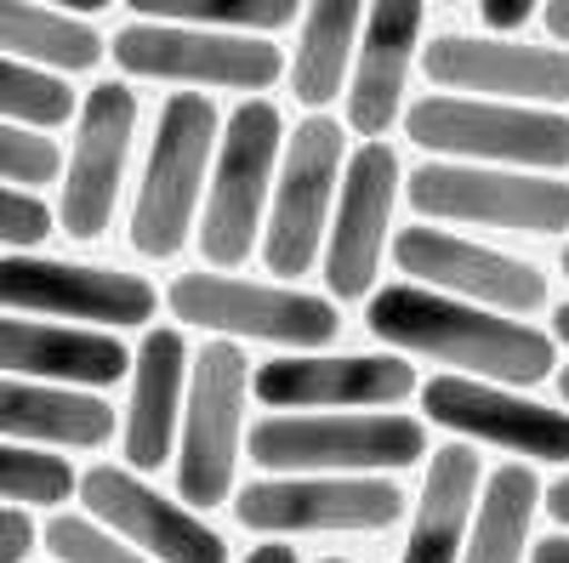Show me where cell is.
Returning a JSON list of instances; mask_svg holds the SVG:
<instances>
[{
  "label": "cell",
  "mask_w": 569,
  "mask_h": 563,
  "mask_svg": "<svg viewBox=\"0 0 569 563\" xmlns=\"http://www.w3.org/2000/svg\"><path fill=\"white\" fill-rule=\"evenodd\" d=\"M365 331L393 353H416V359L450 364L456 375H485V382H507V388H541L547 375H558L552 370L558 336L536 331L518 313L427 291L416 279H399V285L365 296Z\"/></svg>",
  "instance_id": "1"
},
{
  "label": "cell",
  "mask_w": 569,
  "mask_h": 563,
  "mask_svg": "<svg viewBox=\"0 0 569 563\" xmlns=\"http://www.w3.org/2000/svg\"><path fill=\"white\" fill-rule=\"evenodd\" d=\"M246 455L262 473H405L427 455V428L399 410H268Z\"/></svg>",
  "instance_id": "2"
},
{
  "label": "cell",
  "mask_w": 569,
  "mask_h": 563,
  "mask_svg": "<svg viewBox=\"0 0 569 563\" xmlns=\"http://www.w3.org/2000/svg\"><path fill=\"white\" fill-rule=\"evenodd\" d=\"M217 109L206 91H171L154 143H149V165L137 182V205H131V251L166 262L177 257L200 228V194H206V165L217 160Z\"/></svg>",
  "instance_id": "3"
},
{
  "label": "cell",
  "mask_w": 569,
  "mask_h": 563,
  "mask_svg": "<svg viewBox=\"0 0 569 563\" xmlns=\"http://www.w3.org/2000/svg\"><path fill=\"white\" fill-rule=\"evenodd\" d=\"M405 137L433 160L467 165H518V171H569V114L501 98L439 91L405 109Z\"/></svg>",
  "instance_id": "4"
},
{
  "label": "cell",
  "mask_w": 569,
  "mask_h": 563,
  "mask_svg": "<svg viewBox=\"0 0 569 563\" xmlns=\"http://www.w3.org/2000/svg\"><path fill=\"white\" fill-rule=\"evenodd\" d=\"M171 319L228 342H273V348H330L342 336V313L330 296H308L284 279H233V273H177L166 291Z\"/></svg>",
  "instance_id": "5"
},
{
  "label": "cell",
  "mask_w": 569,
  "mask_h": 563,
  "mask_svg": "<svg viewBox=\"0 0 569 563\" xmlns=\"http://www.w3.org/2000/svg\"><path fill=\"white\" fill-rule=\"evenodd\" d=\"M279 154H284V120L268 98H246L228 114L222 137H217V160H211V182H206V211L194 240L206 251L211 268H240L251 257V245L262 240V217L273 200V177H279Z\"/></svg>",
  "instance_id": "6"
},
{
  "label": "cell",
  "mask_w": 569,
  "mask_h": 563,
  "mask_svg": "<svg viewBox=\"0 0 569 563\" xmlns=\"http://www.w3.org/2000/svg\"><path fill=\"white\" fill-rule=\"evenodd\" d=\"M246 399H251V364L240 342H206V353L188 370V404H182V439H177V495L211 512L233 501V473L246 455Z\"/></svg>",
  "instance_id": "7"
},
{
  "label": "cell",
  "mask_w": 569,
  "mask_h": 563,
  "mask_svg": "<svg viewBox=\"0 0 569 563\" xmlns=\"http://www.w3.org/2000/svg\"><path fill=\"white\" fill-rule=\"evenodd\" d=\"M405 200L416 205L421 222H467V228H501V233L569 228V182H558V171L427 160L405 177Z\"/></svg>",
  "instance_id": "8"
},
{
  "label": "cell",
  "mask_w": 569,
  "mask_h": 563,
  "mask_svg": "<svg viewBox=\"0 0 569 563\" xmlns=\"http://www.w3.org/2000/svg\"><path fill=\"white\" fill-rule=\"evenodd\" d=\"M233 519L257 535H376L405 519L388 473H268L233 495Z\"/></svg>",
  "instance_id": "9"
},
{
  "label": "cell",
  "mask_w": 569,
  "mask_h": 563,
  "mask_svg": "<svg viewBox=\"0 0 569 563\" xmlns=\"http://www.w3.org/2000/svg\"><path fill=\"white\" fill-rule=\"evenodd\" d=\"M342 165H348V137H342L337 120L313 114V120L297 125V137H284L268 222H262V262H268L273 279H284V285H291L297 273H308L325 251Z\"/></svg>",
  "instance_id": "10"
},
{
  "label": "cell",
  "mask_w": 569,
  "mask_h": 563,
  "mask_svg": "<svg viewBox=\"0 0 569 563\" xmlns=\"http://www.w3.org/2000/svg\"><path fill=\"white\" fill-rule=\"evenodd\" d=\"M114 63L137 80L217 86V91H268L284 80V52L268 34L246 29H194V23H126L114 34Z\"/></svg>",
  "instance_id": "11"
},
{
  "label": "cell",
  "mask_w": 569,
  "mask_h": 563,
  "mask_svg": "<svg viewBox=\"0 0 569 563\" xmlns=\"http://www.w3.org/2000/svg\"><path fill=\"white\" fill-rule=\"evenodd\" d=\"M399 154L382 137H365L342 165V188H337V211H330V233H325V291L330 302H359L376 291L382 273V251H388V228H393V205H399Z\"/></svg>",
  "instance_id": "12"
},
{
  "label": "cell",
  "mask_w": 569,
  "mask_h": 563,
  "mask_svg": "<svg viewBox=\"0 0 569 563\" xmlns=\"http://www.w3.org/2000/svg\"><path fill=\"white\" fill-rule=\"evenodd\" d=\"M421 415L467 444L512 450L518 461H547V466L569 461V404L563 410L536 404L525 399V388H507V382L445 370L421 388Z\"/></svg>",
  "instance_id": "13"
},
{
  "label": "cell",
  "mask_w": 569,
  "mask_h": 563,
  "mask_svg": "<svg viewBox=\"0 0 569 563\" xmlns=\"http://www.w3.org/2000/svg\"><path fill=\"white\" fill-rule=\"evenodd\" d=\"M393 268L427 291H445V296L479 302V308H496V313L530 319V313L547 308V273L536 262H518L507 251L461 240V233L433 228V222H416V228L393 233Z\"/></svg>",
  "instance_id": "14"
},
{
  "label": "cell",
  "mask_w": 569,
  "mask_h": 563,
  "mask_svg": "<svg viewBox=\"0 0 569 563\" xmlns=\"http://www.w3.org/2000/svg\"><path fill=\"white\" fill-rule=\"evenodd\" d=\"M251 393L268 410H393L421 393L405 353H284L251 375Z\"/></svg>",
  "instance_id": "15"
},
{
  "label": "cell",
  "mask_w": 569,
  "mask_h": 563,
  "mask_svg": "<svg viewBox=\"0 0 569 563\" xmlns=\"http://www.w3.org/2000/svg\"><path fill=\"white\" fill-rule=\"evenodd\" d=\"M421 69L439 91L501 103H569V46H530L507 34H439L421 52Z\"/></svg>",
  "instance_id": "16"
},
{
  "label": "cell",
  "mask_w": 569,
  "mask_h": 563,
  "mask_svg": "<svg viewBox=\"0 0 569 563\" xmlns=\"http://www.w3.org/2000/svg\"><path fill=\"white\" fill-rule=\"evenodd\" d=\"M0 308L86 319V324H98V331H120V324H149L160 296L142 273H114V268H86V262L12 251V257H0Z\"/></svg>",
  "instance_id": "17"
},
{
  "label": "cell",
  "mask_w": 569,
  "mask_h": 563,
  "mask_svg": "<svg viewBox=\"0 0 569 563\" xmlns=\"http://www.w3.org/2000/svg\"><path fill=\"white\" fill-rule=\"evenodd\" d=\"M80 501L98 524L142 546L154 563H228V541L182 495H160L131 466H91L80 473Z\"/></svg>",
  "instance_id": "18"
},
{
  "label": "cell",
  "mask_w": 569,
  "mask_h": 563,
  "mask_svg": "<svg viewBox=\"0 0 569 563\" xmlns=\"http://www.w3.org/2000/svg\"><path fill=\"white\" fill-rule=\"evenodd\" d=\"M131 137H137V98L126 86H91L74 114V149H69V177L58 200V222L74 240H98L114 222Z\"/></svg>",
  "instance_id": "19"
},
{
  "label": "cell",
  "mask_w": 569,
  "mask_h": 563,
  "mask_svg": "<svg viewBox=\"0 0 569 563\" xmlns=\"http://www.w3.org/2000/svg\"><path fill=\"white\" fill-rule=\"evenodd\" d=\"M427 0H370L359 52L348 69V125L359 137H388V125L405 114V86L416 69Z\"/></svg>",
  "instance_id": "20"
},
{
  "label": "cell",
  "mask_w": 569,
  "mask_h": 563,
  "mask_svg": "<svg viewBox=\"0 0 569 563\" xmlns=\"http://www.w3.org/2000/svg\"><path fill=\"white\" fill-rule=\"evenodd\" d=\"M188 342L182 331H149L131 359V404L120 421V450L131 473H160L177 455L182 404H188Z\"/></svg>",
  "instance_id": "21"
},
{
  "label": "cell",
  "mask_w": 569,
  "mask_h": 563,
  "mask_svg": "<svg viewBox=\"0 0 569 563\" xmlns=\"http://www.w3.org/2000/svg\"><path fill=\"white\" fill-rule=\"evenodd\" d=\"M131 370V353L98 324H46V319H0V375L58 388H114Z\"/></svg>",
  "instance_id": "22"
},
{
  "label": "cell",
  "mask_w": 569,
  "mask_h": 563,
  "mask_svg": "<svg viewBox=\"0 0 569 563\" xmlns=\"http://www.w3.org/2000/svg\"><path fill=\"white\" fill-rule=\"evenodd\" d=\"M479 490H485V461L467 439L439 444L433 461H427L421 479V501L410 519V541L399 563H461L472 512H479Z\"/></svg>",
  "instance_id": "23"
},
{
  "label": "cell",
  "mask_w": 569,
  "mask_h": 563,
  "mask_svg": "<svg viewBox=\"0 0 569 563\" xmlns=\"http://www.w3.org/2000/svg\"><path fill=\"white\" fill-rule=\"evenodd\" d=\"M0 439L58 444V450H103L114 439V404L58 382H23L0 375Z\"/></svg>",
  "instance_id": "24"
},
{
  "label": "cell",
  "mask_w": 569,
  "mask_h": 563,
  "mask_svg": "<svg viewBox=\"0 0 569 563\" xmlns=\"http://www.w3.org/2000/svg\"><path fill=\"white\" fill-rule=\"evenodd\" d=\"M370 0H302V34H297V58H291V91L297 103L325 109L342 98V80L359 52V29H365Z\"/></svg>",
  "instance_id": "25"
},
{
  "label": "cell",
  "mask_w": 569,
  "mask_h": 563,
  "mask_svg": "<svg viewBox=\"0 0 569 563\" xmlns=\"http://www.w3.org/2000/svg\"><path fill=\"white\" fill-rule=\"evenodd\" d=\"M541 490L547 484L530 473V461H507V466H496V473H485L461 563H525L530 524L541 512Z\"/></svg>",
  "instance_id": "26"
},
{
  "label": "cell",
  "mask_w": 569,
  "mask_h": 563,
  "mask_svg": "<svg viewBox=\"0 0 569 563\" xmlns=\"http://www.w3.org/2000/svg\"><path fill=\"white\" fill-rule=\"evenodd\" d=\"M0 52L23 58L34 69H98L103 63V34L80 23L74 12L40 7V0H0Z\"/></svg>",
  "instance_id": "27"
},
{
  "label": "cell",
  "mask_w": 569,
  "mask_h": 563,
  "mask_svg": "<svg viewBox=\"0 0 569 563\" xmlns=\"http://www.w3.org/2000/svg\"><path fill=\"white\" fill-rule=\"evenodd\" d=\"M131 12L154 23H194V29H246V34H273L297 23L302 0H126Z\"/></svg>",
  "instance_id": "28"
},
{
  "label": "cell",
  "mask_w": 569,
  "mask_h": 563,
  "mask_svg": "<svg viewBox=\"0 0 569 563\" xmlns=\"http://www.w3.org/2000/svg\"><path fill=\"white\" fill-rule=\"evenodd\" d=\"M69 114H74V91L52 69H34L23 58L0 52V120L58 131V125H69Z\"/></svg>",
  "instance_id": "29"
},
{
  "label": "cell",
  "mask_w": 569,
  "mask_h": 563,
  "mask_svg": "<svg viewBox=\"0 0 569 563\" xmlns=\"http://www.w3.org/2000/svg\"><path fill=\"white\" fill-rule=\"evenodd\" d=\"M69 495H80V473L69 466V455H46L18 439H0V501L58 506Z\"/></svg>",
  "instance_id": "30"
},
{
  "label": "cell",
  "mask_w": 569,
  "mask_h": 563,
  "mask_svg": "<svg viewBox=\"0 0 569 563\" xmlns=\"http://www.w3.org/2000/svg\"><path fill=\"white\" fill-rule=\"evenodd\" d=\"M46 546H52L58 563H154L142 546H131L126 535H114L109 524L98 519H74V512H58L46 519Z\"/></svg>",
  "instance_id": "31"
},
{
  "label": "cell",
  "mask_w": 569,
  "mask_h": 563,
  "mask_svg": "<svg viewBox=\"0 0 569 563\" xmlns=\"http://www.w3.org/2000/svg\"><path fill=\"white\" fill-rule=\"evenodd\" d=\"M58 171H63V154L52 137L18 120H0V182L40 188V182H58Z\"/></svg>",
  "instance_id": "32"
},
{
  "label": "cell",
  "mask_w": 569,
  "mask_h": 563,
  "mask_svg": "<svg viewBox=\"0 0 569 563\" xmlns=\"http://www.w3.org/2000/svg\"><path fill=\"white\" fill-rule=\"evenodd\" d=\"M46 233H52V205L34 200L29 188H7V182H0V245L29 251V245L46 240Z\"/></svg>",
  "instance_id": "33"
},
{
  "label": "cell",
  "mask_w": 569,
  "mask_h": 563,
  "mask_svg": "<svg viewBox=\"0 0 569 563\" xmlns=\"http://www.w3.org/2000/svg\"><path fill=\"white\" fill-rule=\"evenodd\" d=\"M34 552V524L23 506H0V563H23Z\"/></svg>",
  "instance_id": "34"
},
{
  "label": "cell",
  "mask_w": 569,
  "mask_h": 563,
  "mask_svg": "<svg viewBox=\"0 0 569 563\" xmlns=\"http://www.w3.org/2000/svg\"><path fill=\"white\" fill-rule=\"evenodd\" d=\"M541 12V0H479V18L490 34H512V29H525V18Z\"/></svg>",
  "instance_id": "35"
},
{
  "label": "cell",
  "mask_w": 569,
  "mask_h": 563,
  "mask_svg": "<svg viewBox=\"0 0 569 563\" xmlns=\"http://www.w3.org/2000/svg\"><path fill=\"white\" fill-rule=\"evenodd\" d=\"M541 23H547L552 46H569V0H541Z\"/></svg>",
  "instance_id": "36"
},
{
  "label": "cell",
  "mask_w": 569,
  "mask_h": 563,
  "mask_svg": "<svg viewBox=\"0 0 569 563\" xmlns=\"http://www.w3.org/2000/svg\"><path fill=\"white\" fill-rule=\"evenodd\" d=\"M541 506H547L552 519H558V524L569 530V473H563V479H552V484L541 490Z\"/></svg>",
  "instance_id": "37"
},
{
  "label": "cell",
  "mask_w": 569,
  "mask_h": 563,
  "mask_svg": "<svg viewBox=\"0 0 569 563\" xmlns=\"http://www.w3.org/2000/svg\"><path fill=\"white\" fill-rule=\"evenodd\" d=\"M240 563H297V546H284V541L273 535V541H262V546H251V552H246Z\"/></svg>",
  "instance_id": "38"
},
{
  "label": "cell",
  "mask_w": 569,
  "mask_h": 563,
  "mask_svg": "<svg viewBox=\"0 0 569 563\" xmlns=\"http://www.w3.org/2000/svg\"><path fill=\"white\" fill-rule=\"evenodd\" d=\"M530 563H569V530L563 535H547L530 546Z\"/></svg>",
  "instance_id": "39"
},
{
  "label": "cell",
  "mask_w": 569,
  "mask_h": 563,
  "mask_svg": "<svg viewBox=\"0 0 569 563\" xmlns=\"http://www.w3.org/2000/svg\"><path fill=\"white\" fill-rule=\"evenodd\" d=\"M40 7H58V12H103L114 0H40Z\"/></svg>",
  "instance_id": "40"
},
{
  "label": "cell",
  "mask_w": 569,
  "mask_h": 563,
  "mask_svg": "<svg viewBox=\"0 0 569 563\" xmlns=\"http://www.w3.org/2000/svg\"><path fill=\"white\" fill-rule=\"evenodd\" d=\"M552 336H558V342H569V302L552 313Z\"/></svg>",
  "instance_id": "41"
},
{
  "label": "cell",
  "mask_w": 569,
  "mask_h": 563,
  "mask_svg": "<svg viewBox=\"0 0 569 563\" xmlns=\"http://www.w3.org/2000/svg\"><path fill=\"white\" fill-rule=\"evenodd\" d=\"M558 393H563V404H569V364L558 370Z\"/></svg>",
  "instance_id": "42"
},
{
  "label": "cell",
  "mask_w": 569,
  "mask_h": 563,
  "mask_svg": "<svg viewBox=\"0 0 569 563\" xmlns=\"http://www.w3.org/2000/svg\"><path fill=\"white\" fill-rule=\"evenodd\" d=\"M319 563H348V557H319Z\"/></svg>",
  "instance_id": "43"
},
{
  "label": "cell",
  "mask_w": 569,
  "mask_h": 563,
  "mask_svg": "<svg viewBox=\"0 0 569 563\" xmlns=\"http://www.w3.org/2000/svg\"><path fill=\"white\" fill-rule=\"evenodd\" d=\"M563 273H569V245H563Z\"/></svg>",
  "instance_id": "44"
},
{
  "label": "cell",
  "mask_w": 569,
  "mask_h": 563,
  "mask_svg": "<svg viewBox=\"0 0 569 563\" xmlns=\"http://www.w3.org/2000/svg\"><path fill=\"white\" fill-rule=\"evenodd\" d=\"M445 7H456V0H445Z\"/></svg>",
  "instance_id": "45"
}]
</instances>
